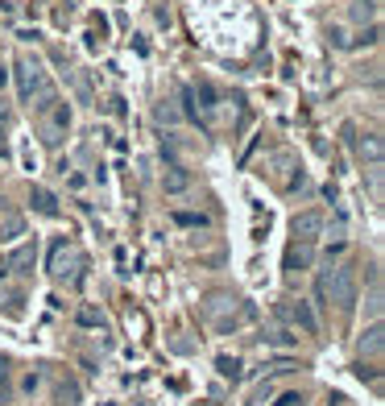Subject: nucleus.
Returning a JSON list of instances; mask_svg holds the SVG:
<instances>
[{
  "label": "nucleus",
  "mask_w": 385,
  "mask_h": 406,
  "mask_svg": "<svg viewBox=\"0 0 385 406\" xmlns=\"http://www.w3.org/2000/svg\"><path fill=\"white\" fill-rule=\"evenodd\" d=\"M319 295H323V299L332 295L336 307H353V303H357V278H353V270H348V266H336L332 274H323V278H319Z\"/></svg>",
  "instance_id": "obj_1"
},
{
  "label": "nucleus",
  "mask_w": 385,
  "mask_h": 406,
  "mask_svg": "<svg viewBox=\"0 0 385 406\" xmlns=\"http://www.w3.org/2000/svg\"><path fill=\"white\" fill-rule=\"evenodd\" d=\"M294 320L303 324V332H311V336L319 332V320H315V311H311L307 303H294Z\"/></svg>",
  "instance_id": "obj_2"
},
{
  "label": "nucleus",
  "mask_w": 385,
  "mask_h": 406,
  "mask_svg": "<svg viewBox=\"0 0 385 406\" xmlns=\"http://www.w3.org/2000/svg\"><path fill=\"white\" fill-rule=\"evenodd\" d=\"M361 353H373V357L382 353V324H373V328L365 332V340H361Z\"/></svg>",
  "instance_id": "obj_3"
},
{
  "label": "nucleus",
  "mask_w": 385,
  "mask_h": 406,
  "mask_svg": "<svg viewBox=\"0 0 385 406\" xmlns=\"http://www.w3.org/2000/svg\"><path fill=\"white\" fill-rule=\"evenodd\" d=\"M319 224H323V220H319V212H307V216H299V220H294V232H303V237H307V232H315Z\"/></svg>",
  "instance_id": "obj_4"
},
{
  "label": "nucleus",
  "mask_w": 385,
  "mask_h": 406,
  "mask_svg": "<svg viewBox=\"0 0 385 406\" xmlns=\"http://www.w3.org/2000/svg\"><path fill=\"white\" fill-rule=\"evenodd\" d=\"M311 257H315V253L303 245V249H290V261H286V266H290V270H307V266H311Z\"/></svg>",
  "instance_id": "obj_5"
},
{
  "label": "nucleus",
  "mask_w": 385,
  "mask_h": 406,
  "mask_svg": "<svg viewBox=\"0 0 385 406\" xmlns=\"http://www.w3.org/2000/svg\"><path fill=\"white\" fill-rule=\"evenodd\" d=\"M187 183H191V178H187L182 170H174V174H166V191H182Z\"/></svg>",
  "instance_id": "obj_6"
},
{
  "label": "nucleus",
  "mask_w": 385,
  "mask_h": 406,
  "mask_svg": "<svg viewBox=\"0 0 385 406\" xmlns=\"http://www.w3.org/2000/svg\"><path fill=\"white\" fill-rule=\"evenodd\" d=\"M303 403H307V398H303L299 390H286V394H282V398H278L274 406H303Z\"/></svg>",
  "instance_id": "obj_7"
},
{
  "label": "nucleus",
  "mask_w": 385,
  "mask_h": 406,
  "mask_svg": "<svg viewBox=\"0 0 385 406\" xmlns=\"http://www.w3.org/2000/svg\"><path fill=\"white\" fill-rule=\"evenodd\" d=\"M66 261H75V257H71L66 249H58V253H54V274H66Z\"/></svg>",
  "instance_id": "obj_8"
},
{
  "label": "nucleus",
  "mask_w": 385,
  "mask_h": 406,
  "mask_svg": "<svg viewBox=\"0 0 385 406\" xmlns=\"http://www.w3.org/2000/svg\"><path fill=\"white\" fill-rule=\"evenodd\" d=\"M17 232H21V220H17V216H8V220H4V241H12Z\"/></svg>",
  "instance_id": "obj_9"
},
{
  "label": "nucleus",
  "mask_w": 385,
  "mask_h": 406,
  "mask_svg": "<svg viewBox=\"0 0 385 406\" xmlns=\"http://www.w3.org/2000/svg\"><path fill=\"white\" fill-rule=\"evenodd\" d=\"M37 207H41V212H54V199H50L46 191H37Z\"/></svg>",
  "instance_id": "obj_10"
}]
</instances>
